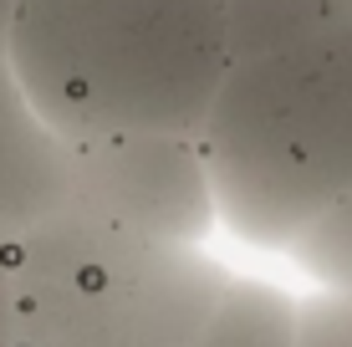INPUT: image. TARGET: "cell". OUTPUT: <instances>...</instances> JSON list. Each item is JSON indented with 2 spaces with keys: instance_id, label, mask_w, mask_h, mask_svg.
Listing matches in <instances>:
<instances>
[{
  "instance_id": "cell-1",
  "label": "cell",
  "mask_w": 352,
  "mask_h": 347,
  "mask_svg": "<svg viewBox=\"0 0 352 347\" xmlns=\"http://www.w3.org/2000/svg\"><path fill=\"white\" fill-rule=\"evenodd\" d=\"M6 67L67 143L194 138L235 67L225 0H16Z\"/></svg>"
},
{
  "instance_id": "cell-2",
  "label": "cell",
  "mask_w": 352,
  "mask_h": 347,
  "mask_svg": "<svg viewBox=\"0 0 352 347\" xmlns=\"http://www.w3.org/2000/svg\"><path fill=\"white\" fill-rule=\"evenodd\" d=\"M194 138L220 225L291 250L352 194V21L240 56Z\"/></svg>"
},
{
  "instance_id": "cell-3",
  "label": "cell",
  "mask_w": 352,
  "mask_h": 347,
  "mask_svg": "<svg viewBox=\"0 0 352 347\" xmlns=\"http://www.w3.org/2000/svg\"><path fill=\"white\" fill-rule=\"evenodd\" d=\"M199 245L62 210L10 240L21 347H199L230 291Z\"/></svg>"
},
{
  "instance_id": "cell-4",
  "label": "cell",
  "mask_w": 352,
  "mask_h": 347,
  "mask_svg": "<svg viewBox=\"0 0 352 347\" xmlns=\"http://www.w3.org/2000/svg\"><path fill=\"white\" fill-rule=\"evenodd\" d=\"M67 210L174 245H199L220 214L199 138L72 143Z\"/></svg>"
},
{
  "instance_id": "cell-5",
  "label": "cell",
  "mask_w": 352,
  "mask_h": 347,
  "mask_svg": "<svg viewBox=\"0 0 352 347\" xmlns=\"http://www.w3.org/2000/svg\"><path fill=\"white\" fill-rule=\"evenodd\" d=\"M72 143L36 113L26 87L0 56V235H26L31 225L67 210Z\"/></svg>"
},
{
  "instance_id": "cell-6",
  "label": "cell",
  "mask_w": 352,
  "mask_h": 347,
  "mask_svg": "<svg viewBox=\"0 0 352 347\" xmlns=\"http://www.w3.org/2000/svg\"><path fill=\"white\" fill-rule=\"evenodd\" d=\"M225 10H230V52H235V62L291 46V41H307L317 31L352 21V0H225Z\"/></svg>"
},
{
  "instance_id": "cell-7",
  "label": "cell",
  "mask_w": 352,
  "mask_h": 347,
  "mask_svg": "<svg viewBox=\"0 0 352 347\" xmlns=\"http://www.w3.org/2000/svg\"><path fill=\"white\" fill-rule=\"evenodd\" d=\"M301 302L265 281H230L199 347H296Z\"/></svg>"
},
{
  "instance_id": "cell-8",
  "label": "cell",
  "mask_w": 352,
  "mask_h": 347,
  "mask_svg": "<svg viewBox=\"0 0 352 347\" xmlns=\"http://www.w3.org/2000/svg\"><path fill=\"white\" fill-rule=\"evenodd\" d=\"M291 260H296L322 291L352 296V194L332 214H322V220L291 245Z\"/></svg>"
},
{
  "instance_id": "cell-9",
  "label": "cell",
  "mask_w": 352,
  "mask_h": 347,
  "mask_svg": "<svg viewBox=\"0 0 352 347\" xmlns=\"http://www.w3.org/2000/svg\"><path fill=\"white\" fill-rule=\"evenodd\" d=\"M296 347H352V296L317 291L301 302Z\"/></svg>"
},
{
  "instance_id": "cell-10",
  "label": "cell",
  "mask_w": 352,
  "mask_h": 347,
  "mask_svg": "<svg viewBox=\"0 0 352 347\" xmlns=\"http://www.w3.org/2000/svg\"><path fill=\"white\" fill-rule=\"evenodd\" d=\"M0 347H21L16 302H10V235H0Z\"/></svg>"
},
{
  "instance_id": "cell-11",
  "label": "cell",
  "mask_w": 352,
  "mask_h": 347,
  "mask_svg": "<svg viewBox=\"0 0 352 347\" xmlns=\"http://www.w3.org/2000/svg\"><path fill=\"white\" fill-rule=\"evenodd\" d=\"M10 10H16V0H0V56H6V36H10Z\"/></svg>"
}]
</instances>
